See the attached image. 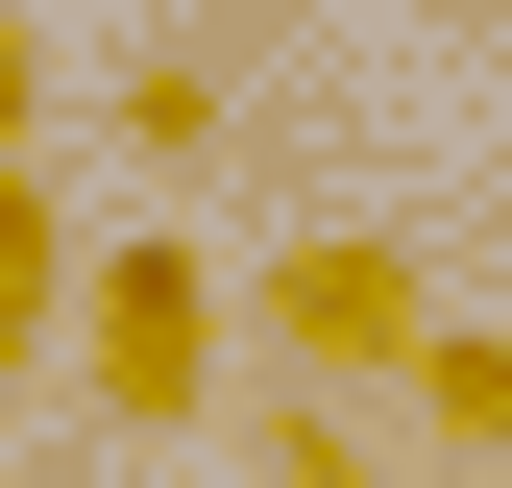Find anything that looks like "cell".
<instances>
[{"instance_id":"1","label":"cell","mask_w":512,"mask_h":488,"mask_svg":"<svg viewBox=\"0 0 512 488\" xmlns=\"http://www.w3.org/2000/svg\"><path fill=\"white\" fill-rule=\"evenodd\" d=\"M220 342H244V293L196 269V244H74V366H98L122 440H196V415H220Z\"/></svg>"},{"instance_id":"2","label":"cell","mask_w":512,"mask_h":488,"mask_svg":"<svg viewBox=\"0 0 512 488\" xmlns=\"http://www.w3.org/2000/svg\"><path fill=\"white\" fill-rule=\"evenodd\" d=\"M244 318H269V366L293 391H415V342H439V269L391 220H293L269 269H244Z\"/></svg>"},{"instance_id":"3","label":"cell","mask_w":512,"mask_h":488,"mask_svg":"<svg viewBox=\"0 0 512 488\" xmlns=\"http://www.w3.org/2000/svg\"><path fill=\"white\" fill-rule=\"evenodd\" d=\"M49 342H74V220H49V171L0 147V391H25Z\"/></svg>"},{"instance_id":"4","label":"cell","mask_w":512,"mask_h":488,"mask_svg":"<svg viewBox=\"0 0 512 488\" xmlns=\"http://www.w3.org/2000/svg\"><path fill=\"white\" fill-rule=\"evenodd\" d=\"M415 440H439V464H488V440H512V342H488V318H439V342H415Z\"/></svg>"},{"instance_id":"5","label":"cell","mask_w":512,"mask_h":488,"mask_svg":"<svg viewBox=\"0 0 512 488\" xmlns=\"http://www.w3.org/2000/svg\"><path fill=\"white\" fill-rule=\"evenodd\" d=\"M244 464H269V488H391L366 391H269V415H244Z\"/></svg>"},{"instance_id":"6","label":"cell","mask_w":512,"mask_h":488,"mask_svg":"<svg viewBox=\"0 0 512 488\" xmlns=\"http://www.w3.org/2000/svg\"><path fill=\"white\" fill-rule=\"evenodd\" d=\"M122 147L196 171V147H220V49H147V74H122Z\"/></svg>"},{"instance_id":"7","label":"cell","mask_w":512,"mask_h":488,"mask_svg":"<svg viewBox=\"0 0 512 488\" xmlns=\"http://www.w3.org/2000/svg\"><path fill=\"white\" fill-rule=\"evenodd\" d=\"M25 122H49V25L0 0V147H25Z\"/></svg>"}]
</instances>
